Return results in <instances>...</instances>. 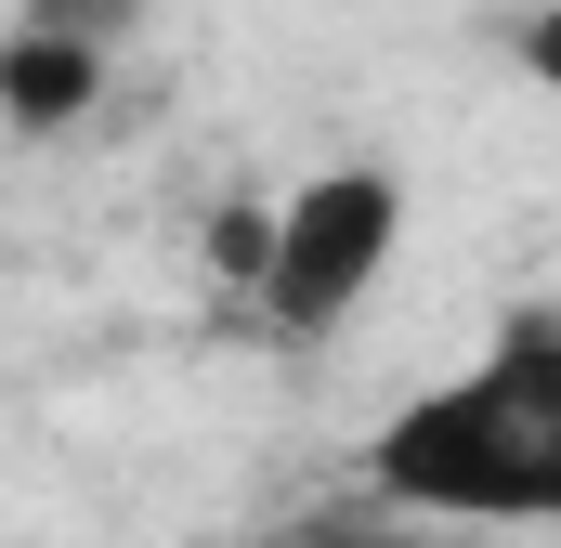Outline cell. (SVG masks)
Listing matches in <instances>:
<instances>
[{"mask_svg": "<svg viewBox=\"0 0 561 548\" xmlns=\"http://www.w3.org/2000/svg\"><path fill=\"white\" fill-rule=\"evenodd\" d=\"M366 496L392 523L561 536V313H510L457 379L366 431Z\"/></svg>", "mask_w": 561, "mask_h": 548, "instance_id": "obj_1", "label": "cell"}, {"mask_svg": "<svg viewBox=\"0 0 561 548\" xmlns=\"http://www.w3.org/2000/svg\"><path fill=\"white\" fill-rule=\"evenodd\" d=\"M392 262H405V183H392L379 157H340V170H300L275 209L249 222L236 287L262 300V327H275L287 353H327V340L379 300Z\"/></svg>", "mask_w": 561, "mask_h": 548, "instance_id": "obj_2", "label": "cell"}, {"mask_svg": "<svg viewBox=\"0 0 561 548\" xmlns=\"http://www.w3.org/2000/svg\"><path fill=\"white\" fill-rule=\"evenodd\" d=\"M0 105H13V132H26V144L79 132V118L105 105V39L66 26V13H26V26L0 39Z\"/></svg>", "mask_w": 561, "mask_h": 548, "instance_id": "obj_3", "label": "cell"}, {"mask_svg": "<svg viewBox=\"0 0 561 548\" xmlns=\"http://www.w3.org/2000/svg\"><path fill=\"white\" fill-rule=\"evenodd\" d=\"M523 79H536V92H561V0H536V13H523Z\"/></svg>", "mask_w": 561, "mask_h": 548, "instance_id": "obj_4", "label": "cell"}, {"mask_svg": "<svg viewBox=\"0 0 561 548\" xmlns=\"http://www.w3.org/2000/svg\"><path fill=\"white\" fill-rule=\"evenodd\" d=\"M300 548H419V536H392V523H327V536H300Z\"/></svg>", "mask_w": 561, "mask_h": 548, "instance_id": "obj_5", "label": "cell"}]
</instances>
